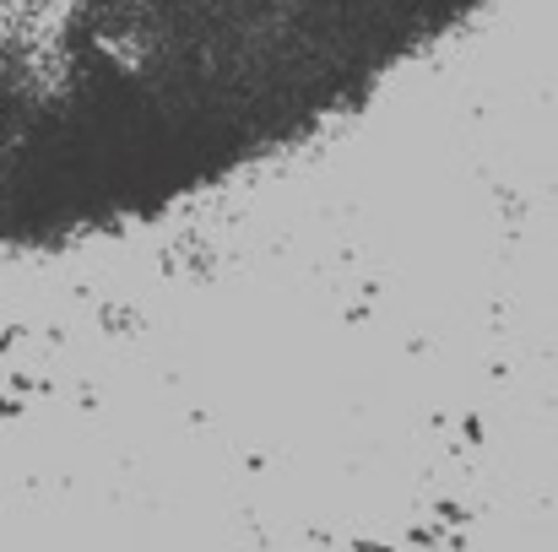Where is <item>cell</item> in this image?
Masks as SVG:
<instances>
[{
    "instance_id": "obj_1",
    "label": "cell",
    "mask_w": 558,
    "mask_h": 552,
    "mask_svg": "<svg viewBox=\"0 0 558 552\" xmlns=\"http://www.w3.org/2000/svg\"><path fill=\"white\" fill-rule=\"evenodd\" d=\"M494 0H0V255L71 249L244 180Z\"/></svg>"
}]
</instances>
